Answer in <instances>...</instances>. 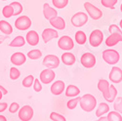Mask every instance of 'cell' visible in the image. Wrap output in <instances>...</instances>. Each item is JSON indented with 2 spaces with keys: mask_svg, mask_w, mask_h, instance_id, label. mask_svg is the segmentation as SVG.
<instances>
[{
  "mask_svg": "<svg viewBox=\"0 0 122 121\" xmlns=\"http://www.w3.org/2000/svg\"><path fill=\"white\" fill-rule=\"evenodd\" d=\"M79 105L84 111L91 112L92 110L95 109V107L97 106V100L93 95L85 94L83 97H81V99L79 101Z\"/></svg>",
  "mask_w": 122,
  "mask_h": 121,
  "instance_id": "cell-1",
  "label": "cell"
},
{
  "mask_svg": "<svg viewBox=\"0 0 122 121\" xmlns=\"http://www.w3.org/2000/svg\"><path fill=\"white\" fill-rule=\"evenodd\" d=\"M103 59L108 65H115L119 62L120 55L116 50L113 49H107L103 52Z\"/></svg>",
  "mask_w": 122,
  "mask_h": 121,
  "instance_id": "cell-2",
  "label": "cell"
},
{
  "mask_svg": "<svg viewBox=\"0 0 122 121\" xmlns=\"http://www.w3.org/2000/svg\"><path fill=\"white\" fill-rule=\"evenodd\" d=\"M103 41H104V34L100 29H95L91 32L89 37V43L92 47L94 48L99 47Z\"/></svg>",
  "mask_w": 122,
  "mask_h": 121,
  "instance_id": "cell-3",
  "label": "cell"
},
{
  "mask_svg": "<svg viewBox=\"0 0 122 121\" xmlns=\"http://www.w3.org/2000/svg\"><path fill=\"white\" fill-rule=\"evenodd\" d=\"M84 8L86 9V12L88 13L89 17H91L93 20H95V21L103 17V12H102V10H100L98 7L94 6L92 3L85 2L84 3Z\"/></svg>",
  "mask_w": 122,
  "mask_h": 121,
  "instance_id": "cell-4",
  "label": "cell"
},
{
  "mask_svg": "<svg viewBox=\"0 0 122 121\" xmlns=\"http://www.w3.org/2000/svg\"><path fill=\"white\" fill-rule=\"evenodd\" d=\"M70 21H71V24L75 27L83 26L88 22V15L84 12H78L71 17Z\"/></svg>",
  "mask_w": 122,
  "mask_h": 121,
  "instance_id": "cell-5",
  "label": "cell"
},
{
  "mask_svg": "<svg viewBox=\"0 0 122 121\" xmlns=\"http://www.w3.org/2000/svg\"><path fill=\"white\" fill-rule=\"evenodd\" d=\"M58 46L59 48H61L62 50H65V51H69L74 48V43H73V40L71 39L70 36L67 35H64L62 36L59 41H58Z\"/></svg>",
  "mask_w": 122,
  "mask_h": 121,
  "instance_id": "cell-6",
  "label": "cell"
},
{
  "mask_svg": "<svg viewBox=\"0 0 122 121\" xmlns=\"http://www.w3.org/2000/svg\"><path fill=\"white\" fill-rule=\"evenodd\" d=\"M15 26L19 30H26L31 26V20L27 16L19 17L15 21Z\"/></svg>",
  "mask_w": 122,
  "mask_h": 121,
  "instance_id": "cell-7",
  "label": "cell"
},
{
  "mask_svg": "<svg viewBox=\"0 0 122 121\" xmlns=\"http://www.w3.org/2000/svg\"><path fill=\"white\" fill-rule=\"evenodd\" d=\"M80 63L86 68H92L96 65V57L92 53H85L81 57Z\"/></svg>",
  "mask_w": 122,
  "mask_h": 121,
  "instance_id": "cell-8",
  "label": "cell"
},
{
  "mask_svg": "<svg viewBox=\"0 0 122 121\" xmlns=\"http://www.w3.org/2000/svg\"><path fill=\"white\" fill-rule=\"evenodd\" d=\"M42 65L44 66H46L47 68H51V69H54L57 68L60 65V60L57 56L55 55H47L44 59H43V62Z\"/></svg>",
  "mask_w": 122,
  "mask_h": 121,
  "instance_id": "cell-9",
  "label": "cell"
},
{
  "mask_svg": "<svg viewBox=\"0 0 122 121\" xmlns=\"http://www.w3.org/2000/svg\"><path fill=\"white\" fill-rule=\"evenodd\" d=\"M33 117V108L30 106H24L19 109V118L22 121H29Z\"/></svg>",
  "mask_w": 122,
  "mask_h": 121,
  "instance_id": "cell-10",
  "label": "cell"
},
{
  "mask_svg": "<svg viewBox=\"0 0 122 121\" xmlns=\"http://www.w3.org/2000/svg\"><path fill=\"white\" fill-rule=\"evenodd\" d=\"M55 71L51 68H46L40 73V81L44 84H49L55 79Z\"/></svg>",
  "mask_w": 122,
  "mask_h": 121,
  "instance_id": "cell-11",
  "label": "cell"
},
{
  "mask_svg": "<svg viewBox=\"0 0 122 121\" xmlns=\"http://www.w3.org/2000/svg\"><path fill=\"white\" fill-rule=\"evenodd\" d=\"M108 78L112 83H120L122 81V69L118 66H113L109 72Z\"/></svg>",
  "mask_w": 122,
  "mask_h": 121,
  "instance_id": "cell-12",
  "label": "cell"
},
{
  "mask_svg": "<svg viewBox=\"0 0 122 121\" xmlns=\"http://www.w3.org/2000/svg\"><path fill=\"white\" fill-rule=\"evenodd\" d=\"M58 37H59V32L54 28H45L42 32V39L45 43Z\"/></svg>",
  "mask_w": 122,
  "mask_h": 121,
  "instance_id": "cell-13",
  "label": "cell"
},
{
  "mask_svg": "<svg viewBox=\"0 0 122 121\" xmlns=\"http://www.w3.org/2000/svg\"><path fill=\"white\" fill-rule=\"evenodd\" d=\"M65 87H66V85H65L64 81H62V80H57V81H55L52 84V86H51V93L55 96H59L64 92Z\"/></svg>",
  "mask_w": 122,
  "mask_h": 121,
  "instance_id": "cell-14",
  "label": "cell"
},
{
  "mask_svg": "<svg viewBox=\"0 0 122 121\" xmlns=\"http://www.w3.org/2000/svg\"><path fill=\"white\" fill-rule=\"evenodd\" d=\"M26 56L22 52H16L11 56V63L15 66H22L25 63Z\"/></svg>",
  "mask_w": 122,
  "mask_h": 121,
  "instance_id": "cell-15",
  "label": "cell"
},
{
  "mask_svg": "<svg viewBox=\"0 0 122 121\" xmlns=\"http://www.w3.org/2000/svg\"><path fill=\"white\" fill-rule=\"evenodd\" d=\"M25 41L30 46H36L39 43V35L35 30H30L26 33L25 36Z\"/></svg>",
  "mask_w": 122,
  "mask_h": 121,
  "instance_id": "cell-16",
  "label": "cell"
},
{
  "mask_svg": "<svg viewBox=\"0 0 122 121\" xmlns=\"http://www.w3.org/2000/svg\"><path fill=\"white\" fill-rule=\"evenodd\" d=\"M43 15H44V18L46 20H49L50 21L51 19H53V18L58 16V12H57L56 9L52 8L48 3H45L43 5Z\"/></svg>",
  "mask_w": 122,
  "mask_h": 121,
  "instance_id": "cell-17",
  "label": "cell"
},
{
  "mask_svg": "<svg viewBox=\"0 0 122 121\" xmlns=\"http://www.w3.org/2000/svg\"><path fill=\"white\" fill-rule=\"evenodd\" d=\"M50 25L53 27H55V29H59V30H63L66 28V22L63 18L61 17H55L53 19L50 20Z\"/></svg>",
  "mask_w": 122,
  "mask_h": 121,
  "instance_id": "cell-18",
  "label": "cell"
},
{
  "mask_svg": "<svg viewBox=\"0 0 122 121\" xmlns=\"http://www.w3.org/2000/svg\"><path fill=\"white\" fill-rule=\"evenodd\" d=\"M105 100L108 103H113L114 100L117 97V89L114 87V85H109V89L106 95H103Z\"/></svg>",
  "mask_w": 122,
  "mask_h": 121,
  "instance_id": "cell-19",
  "label": "cell"
},
{
  "mask_svg": "<svg viewBox=\"0 0 122 121\" xmlns=\"http://www.w3.org/2000/svg\"><path fill=\"white\" fill-rule=\"evenodd\" d=\"M120 41H122V37L119 34L110 33V35L106 39V45L107 47H113Z\"/></svg>",
  "mask_w": 122,
  "mask_h": 121,
  "instance_id": "cell-20",
  "label": "cell"
},
{
  "mask_svg": "<svg viewBox=\"0 0 122 121\" xmlns=\"http://www.w3.org/2000/svg\"><path fill=\"white\" fill-rule=\"evenodd\" d=\"M75 56L69 52H66V53H64L62 55V62L66 65V66H72L74 63H75Z\"/></svg>",
  "mask_w": 122,
  "mask_h": 121,
  "instance_id": "cell-21",
  "label": "cell"
},
{
  "mask_svg": "<svg viewBox=\"0 0 122 121\" xmlns=\"http://www.w3.org/2000/svg\"><path fill=\"white\" fill-rule=\"evenodd\" d=\"M80 94V89L78 87H76L75 85H68L66 90V96L69 97V98H73V97H77Z\"/></svg>",
  "mask_w": 122,
  "mask_h": 121,
  "instance_id": "cell-22",
  "label": "cell"
},
{
  "mask_svg": "<svg viewBox=\"0 0 122 121\" xmlns=\"http://www.w3.org/2000/svg\"><path fill=\"white\" fill-rule=\"evenodd\" d=\"M109 111V106L107 103H101L96 110V116L97 117H101L104 114L107 113Z\"/></svg>",
  "mask_w": 122,
  "mask_h": 121,
  "instance_id": "cell-23",
  "label": "cell"
},
{
  "mask_svg": "<svg viewBox=\"0 0 122 121\" xmlns=\"http://www.w3.org/2000/svg\"><path fill=\"white\" fill-rule=\"evenodd\" d=\"M0 30L6 35H10L13 32V27L8 22L6 21H0Z\"/></svg>",
  "mask_w": 122,
  "mask_h": 121,
  "instance_id": "cell-24",
  "label": "cell"
},
{
  "mask_svg": "<svg viewBox=\"0 0 122 121\" xmlns=\"http://www.w3.org/2000/svg\"><path fill=\"white\" fill-rule=\"evenodd\" d=\"M25 38H24V36H17V37H15L12 41H11V43L9 44V46L10 47H23L25 44Z\"/></svg>",
  "mask_w": 122,
  "mask_h": 121,
  "instance_id": "cell-25",
  "label": "cell"
},
{
  "mask_svg": "<svg viewBox=\"0 0 122 121\" xmlns=\"http://www.w3.org/2000/svg\"><path fill=\"white\" fill-rule=\"evenodd\" d=\"M98 89L103 93V95H106L109 89V83H108L107 80L100 79L99 82H98Z\"/></svg>",
  "mask_w": 122,
  "mask_h": 121,
  "instance_id": "cell-26",
  "label": "cell"
},
{
  "mask_svg": "<svg viewBox=\"0 0 122 121\" xmlns=\"http://www.w3.org/2000/svg\"><path fill=\"white\" fill-rule=\"evenodd\" d=\"M75 40L77 44L79 45H83L86 43V40H87V36L85 34V32L81 31V30H79V31H77L75 33Z\"/></svg>",
  "mask_w": 122,
  "mask_h": 121,
  "instance_id": "cell-27",
  "label": "cell"
},
{
  "mask_svg": "<svg viewBox=\"0 0 122 121\" xmlns=\"http://www.w3.org/2000/svg\"><path fill=\"white\" fill-rule=\"evenodd\" d=\"M107 120L108 121H122V116L119 112L115 111H108V114H107Z\"/></svg>",
  "mask_w": 122,
  "mask_h": 121,
  "instance_id": "cell-28",
  "label": "cell"
},
{
  "mask_svg": "<svg viewBox=\"0 0 122 121\" xmlns=\"http://www.w3.org/2000/svg\"><path fill=\"white\" fill-rule=\"evenodd\" d=\"M30 60H38L39 58H41L42 56V52L40 51L38 49H34V50H31V51H29L26 55Z\"/></svg>",
  "mask_w": 122,
  "mask_h": 121,
  "instance_id": "cell-29",
  "label": "cell"
},
{
  "mask_svg": "<svg viewBox=\"0 0 122 121\" xmlns=\"http://www.w3.org/2000/svg\"><path fill=\"white\" fill-rule=\"evenodd\" d=\"M113 108L115 111L122 114V97H116L113 102Z\"/></svg>",
  "mask_w": 122,
  "mask_h": 121,
  "instance_id": "cell-30",
  "label": "cell"
},
{
  "mask_svg": "<svg viewBox=\"0 0 122 121\" xmlns=\"http://www.w3.org/2000/svg\"><path fill=\"white\" fill-rule=\"evenodd\" d=\"M2 14L5 18H11L12 16H14V9L11 5H6L4 6V8L2 9Z\"/></svg>",
  "mask_w": 122,
  "mask_h": 121,
  "instance_id": "cell-31",
  "label": "cell"
},
{
  "mask_svg": "<svg viewBox=\"0 0 122 121\" xmlns=\"http://www.w3.org/2000/svg\"><path fill=\"white\" fill-rule=\"evenodd\" d=\"M10 5L14 9V16H19L23 12V6L20 2H12Z\"/></svg>",
  "mask_w": 122,
  "mask_h": 121,
  "instance_id": "cell-32",
  "label": "cell"
},
{
  "mask_svg": "<svg viewBox=\"0 0 122 121\" xmlns=\"http://www.w3.org/2000/svg\"><path fill=\"white\" fill-rule=\"evenodd\" d=\"M53 5L57 9H63L68 4V0H52Z\"/></svg>",
  "mask_w": 122,
  "mask_h": 121,
  "instance_id": "cell-33",
  "label": "cell"
},
{
  "mask_svg": "<svg viewBox=\"0 0 122 121\" xmlns=\"http://www.w3.org/2000/svg\"><path fill=\"white\" fill-rule=\"evenodd\" d=\"M80 99H81V97H79V96H78V97H75L74 99L69 100L68 102H67V104H66V106H67V108H68V109H74V108L76 107L77 104L79 103Z\"/></svg>",
  "mask_w": 122,
  "mask_h": 121,
  "instance_id": "cell-34",
  "label": "cell"
},
{
  "mask_svg": "<svg viewBox=\"0 0 122 121\" xmlns=\"http://www.w3.org/2000/svg\"><path fill=\"white\" fill-rule=\"evenodd\" d=\"M10 79H12V80H17L20 76H21V72H20V70L16 67H11L10 68Z\"/></svg>",
  "mask_w": 122,
  "mask_h": 121,
  "instance_id": "cell-35",
  "label": "cell"
},
{
  "mask_svg": "<svg viewBox=\"0 0 122 121\" xmlns=\"http://www.w3.org/2000/svg\"><path fill=\"white\" fill-rule=\"evenodd\" d=\"M101 3L106 8L114 9V5L117 3V0H101Z\"/></svg>",
  "mask_w": 122,
  "mask_h": 121,
  "instance_id": "cell-36",
  "label": "cell"
},
{
  "mask_svg": "<svg viewBox=\"0 0 122 121\" xmlns=\"http://www.w3.org/2000/svg\"><path fill=\"white\" fill-rule=\"evenodd\" d=\"M33 82H34V77L32 75H28L23 80V86L25 88H29V87H31Z\"/></svg>",
  "mask_w": 122,
  "mask_h": 121,
  "instance_id": "cell-37",
  "label": "cell"
},
{
  "mask_svg": "<svg viewBox=\"0 0 122 121\" xmlns=\"http://www.w3.org/2000/svg\"><path fill=\"white\" fill-rule=\"evenodd\" d=\"M50 119L52 121H66V117L58 112H51L50 114Z\"/></svg>",
  "mask_w": 122,
  "mask_h": 121,
  "instance_id": "cell-38",
  "label": "cell"
},
{
  "mask_svg": "<svg viewBox=\"0 0 122 121\" xmlns=\"http://www.w3.org/2000/svg\"><path fill=\"white\" fill-rule=\"evenodd\" d=\"M109 32L110 33H117V34H119L122 37V30L116 25H111L109 26Z\"/></svg>",
  "mask_w": 122,
  "mask_h": 121,
  "instance_id": "cell-39",
  "label": "cell"
},
{
  "mask_svg": "<svg viewBox=\"0 0 122 121\" xmlns=\"http://www.w3.org/2000/svg\"><path fill=\"white\" fill-rule=\"evenodd\" d=\"M19 109H20V106L18 103H12L11 106H9V111L11 113H16Z\"/></svg>",
  "mask_w": 122,
  "mask_h": 121,
  "instance_id": "cell-40",
  "label": "cell"
},
{
  "mask_svg": "<svg viewBox=\"0 0 122 121\" xmlns=\"http://www.w3.org/2000/svg\"><path fill=\"white\" fill-rule=\"evenodd\" d=\"M33 89L35 92H40L42 90V86H41V83L39 82V79H36L34 78V82H33Z\"/></svg>",
  "mask_w": 122,
  "mask_h": 121,
  "instance_id": "cell-41",
  "label": "cell"
},
{
  "mask_svg": "<svg viewBox=\"0 0 122 121\" xmlns=\"http://www.w3.org/2000/svg\"><path fill=\"white\" fill-rule=\"evenodd\" d=\"M8 105L6 103H0V112H3L4 110H6Z\"/></svg>",
  "mask_w": 122,
  "mask_h": 121,
  "instance_id": "cell-42",
  "label": "cell"
},
{
  "mask_svg": "<svg viewBox=\"0 0 122 121\" xmlns=\"http://www.w3.org/2000/svg\"><path fill=\"white\" fill-rule=\"evenodd\" d=\"M0 91H1V92L3 93V95H6V94L8 93V91H7L3 86H1V85H0Z\"/></svg>",
  "mask_w": 122,
  "mask_h": 121,
  "instance_id": "cell-43",
  "label": "cell"
},
{
  "mask_svg": "<svg viewBox=\"0 0 122 121\" xmlns=\"http://www.w3.org/2000/svg\"><path fill=\"white\" fill-rule=\"evenodd\" d=\"M8 36H9V35H6V36H2V35H0V44L3 43V41L7 39V37H8Z\"/></svg>",
  "mask_w": 122,
  "mask_h": 121,
  "instance_id": "cell-44",
  "label": "cell"
},
{
  "mask_svg": "<svg viewBox=\"0 0 122 121\" xmlns=\"http://www.w3.org/2000/svg\"><path fill=\"white\" fill-rule=\"evenodd\" d=\"M96 121H108V120H107V117H106V116L103 115V116H101V117H100L98 120H96Z\"/></svg>",
  "mask_w": 122,
  "mask_h": 121,
  "instance_id": "cell-45",
  "label": "cell"
},
{
  "mask_svg": "<svg viewBox=\"0 0 122 121\" xmlns=\"http://www.w3.org/2000/svg\"><path fill=\"white\" fill-rule=\"evenodd\" d=\"M0 121H7V119L4 115H0Z\"/></svg>",
  "mask_w": 122,
  "mask_h": 121,
  "instance_id": "cell-46",
  "label": "cell"
},
{
  "mask_svg": "<svg viewBox=\"0 0 122 121\" xmlns=\"http://www.w3.org/2000/svg\"><path fill=\"white\" fill-rule=\"evenodd\" d=\"M2 97H3V93L1 92V91H0V100L2 99Z\"/></svg>",
  "mask_w": 122,
  "mask_h": 121,
  "instance_id": "cell-47",
  "label": "cell"
},
{
  "mask_svg": "<svg viewBox=\"0 0 122 121\" xmlns=\"http://www.w3.org/2000/svg\"><path fill=\"white\" fill-rule=\"evenodd\" d=\"M119 26H120V28L122 29V20L120 21V23H119Z\"/></svg>",
  "mask_w": 122,
  "mask_h": 121,
  "instance_id": "cell-48",
  "label": "cell"
},
{
  "mask_svg": "<svg viewBox=\"0 0 122 121\" xmlns=\"http://www.w3.org/2000/svg\"><path fill=\"white\" fill-rule=\"evenodd\" d=\"M120 10H121V13H122V3H121V6H120Z\"/></svg>",
  "mask_w": 122,
  "mask_h": 121,
  "instance_id": "cell-49",
  "label": "cell"
},
{
  "mask_svg": "<svg viewBox=\"0 0 122 121\" xmlns=\"http://www.w3.org/2000/svg\"><path fill=\"white\" fill-rule=\"evenodd\" d=\"M2 1H7V0H2Z\"/></svg>",
  "mask_w": 122,
  "mask_h": 121,
  "instance_id": "cell-50",
  "label": "cell"
}]
</instances>
